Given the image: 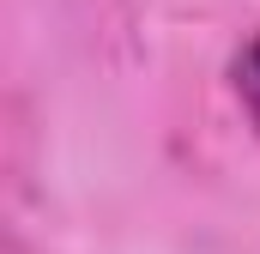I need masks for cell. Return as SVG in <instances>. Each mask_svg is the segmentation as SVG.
I'll use <instances>...</instances> for the list:
<instances>
[{
  "instance_id": "1",
  "label": "cell",
  "mask_w": 260,
  "mask_h": 254,
  "mask_svg": "<svg viewBox=\"0 0 260 254\" xmlns=\"http://www.w3.org/2000/svg\"><path fill=\"white\" fill-rule=\"evenodd\" d=\"M230 85H236V103L248 109V121H254V133H260V37L230 61Z\"/></svg>"
}]
</instances>
